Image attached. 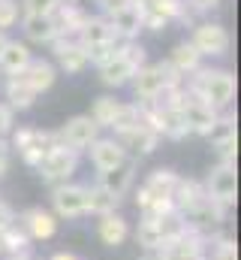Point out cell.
<instances>
[{
  "mask_svg": "<svg viewBox=\"0 0 241 260\" xmlns=\"http://www.w3.org/2000/svg\"><path fill=\"white\" fill-rule=\"evenodd\" d=\"M184 91L196 100H202L205 106L223 112V109H232V100H235V76L223 67H202L196 70L193 76L184 79Z\"/></svg>",
  "mask_w": 241,
  "mask_h": 260,
  "instance_id": "6da1fadb",
  "label": "cell"
},
{
  "mask_svg": "<svg viewBox=\"0 0 241 260\" xmlns=\"http://www.w3.org/2000/svg\"><path fill=\"white\" fill-rule=\"evenodd\" d=\"M178 85H184V76L169 61L139 67L130 79V91H133V100L139 106L142 103H157L166 88H178Z\"/></svg>",
  "mask_w": 241,
  "mask_h": 260,
  "instance_id": "7a4b0ae2",
  "label": "cell"
},
{
  "mask_svg": "<svg viewBox=\"0 0 241 260\" xmlns=\"http://www.w3.org/2000/svg\"><path fill=\"white\" fill-rule=\"evenodd\" d=\"M9 142L12 148L18 151V157L27 164V167H39V160L58 145V136L55 130H43V127H15L9 133Z\"/></svg>",
  "mask_w": 241,
  "mask_h": 260,
  "instance_id": "3957f363",
  "label": "cell"
},
{
  "mask_svg": "<svg viewBox=\"0 0 241 260\" xmlns=\"http://www.w3.org/2000/svg\"><path fill=\"white\" fill-rule=\"evenodd\" d=\"M202 188H205V197H208L211 203H217V206H223V209L229 212V209L235 206V200H238V167H232V164H217L214 170H208Z\"/></svg>",
  "mask_w": 241,
  "mask_h": 260,
  "instance_id": "277c9868",
  "label": "cell"
},
{
  "mask_svg": "<svg viewBox=\"0 0 241 260\" xmlns=\"http://www.w3.org/2000/svg\"><path fill=\"white\" fill-rule=\"evenodd\" d=\"M181 230H184V218H181L178 212H172V215H166V218H160V221H139V227H136V242L145 248V251H151V254H157L172 236H178Z\"/></svg>",
  "mask_w": 241,
  "mask_h": 260,
  "instance_id": "5b68a950",
  "label": "cell"
},
{
  "mask_svg": "<svg viewBox=\"0 0 241 260\" xmlns=\"http://www.w3.org/2000/svg\"><path fill=\"white\" fill-rule=\"evenodd\" d=\"M78 160H82V154L78 151H72V148H66V145H55L43 160H39V167H36V173L43 176V182H49L52 188L55 185H63V182H69L72 176H75V170H78Z\"/></svg>",
  "mask_w": 241,
  "mask_h": 260,
  "instance_id": "8992f818",
  "label": "cell"
},
{
  "mask_svg": "<svg viewBox=\"0 0 241 260\" xmlns=\"http://www.w3.org/2000/svg\"><path fill=\"white\" fill-rule=\"evenodd\" d=\"M190 43L202 58H223L232 46V37L220 21H199V24H193Z\"/></svg>",
  "mask_w": 241,
  "mask_h": 260,
  "instance_id": "52a82bcc",
  "label": "cell"
},
{
  "mask_svg": "<svg viewBox=\"0 0 241 260\" xmlns=\"http://www.w3.org/2000/svg\"><path fill=\"white\" fill-rule=\"evenodd\" d=\"M52 215L63 221H78L88 215V203H85V185L78 182H63L52 188Z\"/></svg>",
  "mask_w": 241,
  "mask_h": 260,
  "instance_id": "ba28073f",
  "label": "cell"
},
{
  "mask_svg": "<svg viewBox=\"0 0 241 260\" xmlns=\"http://www.w3.org/2000/svg\"><path fill=\"white\" fill-rule=\"evenodd\" d=\"M181 218H184V227H187V230H193V233H199V236L208 239V236H214V233L223 227L226 209L217 206V203H211V200L205 197V200H199L190 212H184Z\"/></svg>",
  "mask_w": 241,
  "mask_h": 260,
  "instance_id": "9c48e42d",
  "label": "cell"
},
{
  "mask_svg": "<svg viewBox=\"0 0 241 260\" xmlns=\"http://www.w3.org/2000/svg\"><path fill=\"white\" fill-rule=\"evenodd\" d=\"M205 254H208V239L187 227L157 251L160 260H205Z\"/></svg>",
  "mask_w": 241,
  "mask_h": 260,
  "instance_id": "30bf717a",
  "label": "cell"
},
{
  "mask_svg": "<svg viewBox=\"0 0 241 260\" xmlns=\"http://www.w3.org/2000/svg\"><path fill=\"white\" fill-rule=\"evenodd\" d=\"M55 136H58L60 145H66V148H72V151L85 154V151H88V145H91L97 136H103V133H100V127L94 124V118H91V115H72V118H69L60 130H55Z\"/></svg>",
  "mask_w": 241,
  "mask_h": 260,
  "instance_id": "8fae6325",
  "label": "cell"
},
{
  "mask_svg": "<svg viewBox=\"0 0 241 260\" xmlns=\"http://www.w3.org/2000/svg\"><path fill=\"white\" fill-rule=\"evenodd\" d=\"M88 160H91V167L97 170V173H106V170H115L120 167L124 160H130V154L124 151V145H120L115 136H97L91 145H88Z\"/></svg>",
  "mask_w": 241,
  "mask_h": 260,
  "instance_id": "7c38bea8",
  "label": "cell"
},
{
  "mask_svg": "<svg viewBox=\"0 0 241 260\" xmlns=\"http://www.w3.org/2000/svg\"><path fill=\"white\" fill-rule=\"evenodd\" d=\"M15 221H18L21 230L30 236V242H46V239H52V236L58 233V218L52 215V209H43V206L24 209Z\"/></svg>",
  "mask_w": 241,
  "mask_h": 260,
  "instance_id": "4fadbf2b",
  "label": "cell"
},
{
  "mask_svg": "<svg viewBox=\"0 0 241 260\" xmlns=\"http://www.w3.org/2000/svg\"><path fill=\"white\" fill-rule=\"evenodd\" d=\"M181 115H184V124L190 133H196V136H208L214 124H217V118H220V112L217 109H211V106H205L202 100H196V97H184V103H181Z\"/></svg>",
  "mask_w": 241,
  "mask_h": 260,
  "instance_id": "5bb4252c",
  "label": "cell"
},
{
  "mask_svg": "<svg viewBox=\"0 0 241 260\" xmlns=\"http://www.w3.org/2000/svg\"><path fill=\"white\" fill-rule=\"evenodd\" d=\"M136 170H139V160L130 157V160H124L115 170L100 173V176H97V185H100L103 191H109L115 200H124V197L133 191V185H136Z\"/></svg>",
  "mask_w": 241,
  "mask_h": 260,
  "instance_id": "9a60e30c",
  "label": "cell"
},
{
  "mask_svg": "<svg viewBox=\"0 0 241 260\" xmlns=\"http://www.w3.org/2000/svg\"><path fill=\"white\" fill-rule=\"evenodd\" d=\"M106 18H109V24H112V30H115L118 40H139V34H142V18H145V3H142V0H133V3H127L124 9L106 15Z\"/></svg>",
  "mask_w": 241,
  "mask_h": 260,
  "instance_id": "2e32d148",
  "label": "cell"
},
{
  "mask_svg": "<svg viewBox=\"0 0 241 260\" xmlns=\"http://www.w3.org/2000/svg\"><path fill=\"white\" fill-rule=\"evenodd\" d=\"M12 79H18L24 88H30V91L39 97L43 91H49V88L58 82V67L49 64V61H43V58H33L30 64L24 67L18 76H12Z\"/></svg>",
  "mask_w": 241,
  "mask_h": 260,
  "instance_id": "e0dca14e",
  "label": "cell"
},
{
  "mask_svg": "<svg viewBox=\"0 0 241 260\" xmlns=\"http://www.w3.org/2000/svg\"><path fill=\"white\" fill-rule=\"evenodd\" d=\"M52 21L58 27V40H75L88 21V12L78 3H60L58 9L52 12Z\"/></svg>",
  "mask_w": 241,
  "mask_h": 260,
  "instance_id": "ac0fdd59",
  "label": "cell"
},
{
  "mask_svg": "<svg viewBox=\"0 0 241 260\" xmlns=\"http://www.w3.org/2000/svg\"><path fill=\"white\" fill-rule=\"evenodd\" d=\"M55 49V61L66 76H75L88 67V49L78 43V40H55L52 43Z\"/></svg>",
  "mask_w": 241,
  "mask_h": 260,
  "instance_id": "d6986e66",
  "label": "cell"
},
{
  "mask_svg": "<svg viewBox=\"0 0 241 260\" xmlns=\"http://www.w3.org/2000/svg\"><path fill=\"white\" fill-rule=\"evenodd\" d=\"M97 239L106 248H120L130 239V221L120 212H109V215L97 218Z\"/></svg>",
  "mask_w": 241,
  "mask_h": 260,
  "instance_id": "ffe728a7",
  "label": "cell"
},
{
  "mask_svg": "<svg viewBox=\"0 0 241 260\" xmlns=\"http://www.w3.org/2000/svg\"><path fill=\"white\" fill-rule=\"evenodd\" d=\"M118 142L124 145V151H127L133 160H142V157H148V154H154V151H157V145H160V136H157L151 127L139 124L136 130H130V133L118 136Z\"/></svg>",
  "mask_w": 241,
  "mask_h": 260,
  "instance_id": "44dd1931",
  "label": "cell"
},
{
  "mask_svg": "<svg viewBox=\"0 0 241 260\" xmlns=\"http://www.w3.org/2000/svg\"><path fill=\"white\" fill-rule=\"evenodd\" d=\"M21 30H24V40L36 46H52L58 40V27L52 15H21Z\"/></svg>",
  "mask_w": 241,
  "mask_h": 260,
  "instance_id": "7402d4cb",
  "label": "cell"
},
{
  "mask_svg": "<svg viewBox=\"0 0 241 260\" xmlns=\"http://www.w3.org/2000/svg\"><path fill=\"white\" fill-rule=\"evenodd\" d=\"M33 61V52L27 49V43H21V40H9L6 43V49H3V55H0V73L6 76V79H12V76H18L24 67Z\"/></svg>",
  "mask_w": 241,
  "mask_h": 260,
  "instance_id": "603a6c76",
  "label": "cell"
},
{
  "mask_svg": "<svg viewBox=\"0 0 241 260\" xmlns=\"http://www.w3.org/2000/svg\"><path fill=\"white\" fill-rule=\"evenodd\" d=\"M75 40H78L85 49H91V46L112 43V40H118V37H115V30H112V24H109V18H106V15H88V21H85L82 34H78Z\"/></svg>",
  "mask_w": 241,
  "mask_h": 260,
  "instance_id": "cb8c5ba5",
  "label": "cell"
},
{
  "mask_svg": "<svg viewBox=\"0 0 241 260\" xmlns=\"http://www.w3.org/2000/svg\"><path fill=\"white\" fill-rule=\"evenodd\" d=\"M199 200H205V188H202V182H196V179H184V176H181L178 185H175V194H172V206H175V212H178V215L190 212Z\"/></svg>",
  "mask_w": 241,
  "mask_h": 260,
  "instance_id": "d4e9b609",
  "label": "cell"
},
{
  "mask_svg": "<svg viewBox=\"0 0 241 260\" xmlns=\"http://www.w3.org/2000/svg\"><path fill=\"white\" fill-rule=\"evenodd\" d=\"M202 61H205V58H202V55L193 49V43H190V40L178 43V46L172 49V55H169V64L175 67L184 79H187V76H193L196 70H202V67H205Z\"/></svg>",
  "mask_w": 241,
  "mask_h": 260,
  "instance_id": "484cf974",
  "label": "cell"
},
{
  "mask_svg": "<svg viewBox=\"0 0 241 260\" xmlns=\"http://www.w3.org/2000/svg\"><path fill=\"white\" fill-rule=\"evenodd\" d=\"M85 203H88V215H97V218H103L109 212H118V206H120V200H115L109 191H103L97 182L85 185Z\"/></svg>",
  "mask_w": 241,
  "mask_h": 260,
  "instance_id": "4316f807",
  "label": "cell"
},
{
  "mask_svg": "<svg viewBox=\"0 0 241 260\" xmlns=\"http://www.w3.org/2000/svg\"><path fill=\"white\" fill-rule=\"evenodd\" d=\"M145 6L157 15H163L169 24L172 21H181V24H193V12L187 9L184 0H145Z\"/></svg>",
  "mask_w": 241,
  "mask_h": 260,
  "instance_id": "83f0119b",
  "label": "cell"
},
{
  "mask_svg": "<svg viewBox=\"0 0 241 260\" xmlns=\"http://www.w3.org/2000/svg\"><path fill=\"white\" fill-rule=\"evenodd\" d=\"M3 97H6V106H9L12 112H27V109L36 103V94H33L30 88H24L18 79H6Z\"/></svg>",
  "mask_w": 241,
  "mask_h": 260,
  "instance_id": "f1b7e54d",
  "label": "cell"
},
{
  "mask_svg": "<svg viewBox=\"0 0 241 260\" xmlns=\"http://www.w3.org/2000/svg\"><path fill=\"white\" fill-rule=\"evenodd\" d=\"M133 73H136V70H133V67H130V64H127V61L118 55L112 64L100 67V82H103L106 88H115V91H118V88H127V85H130Z\"/></svg>",
  "mask_w": 241,
  "mask_h": 260,
  "instance_id": "f546056e",
  "label": "cell"
},
{
  "mask_svg": "<svg viewBox=\"0 0 241 260\" xmlns=\"http://www.w3.org/2000/svg\"><path fill=\"white\" fill-rule=\"evenodd\" d=\"M120 103L124 100H115V97H109V94H103V97H97L94 100V106H91V118H94V124L100 130H109L112 127V121H115V115H118Z\"/></svg>",
  "mask_w": 241,
  "mask_h": 260,
  "instance_id": "4dcf8cb0",
  "label": "cell"
},
{
  "mask_svg": "<svg viewBox=\"0 0 241 260\" xmlns=\"http://www.w3.org/2000/svg\"><path fill=\"white\" fill-rule=\"evenodd\" d=\"M205 260H238V245H235V239L229 236V233H214V236H208V254Z\"/></svg>",
  "mask_w": 241,
  "mask_h": 260,
  "instance_id": "1f68e13d",
  "label": "cell"
},
{
  "mask_svg": "<svg viewBox=\"0 0 241 260\" xmlns=\"http://www.w3.org/2000/svg\"><path fill=\"white\" fill-rule=\"evenodd\" d=\"M27 248H30V236L21 230L18 221L9 224V227H3V257H9V254H27Z\"/></svg>",
  "mask_w": 241,
  "mask_h": 260,
  "instance_id": "d6a6232c",
  "label": "cell"
},
{
  "mask_svg": "<svg viewBox=\"0 0 241 260\" xmlns=\"http://www.w3.org/2000/svg\"><path fill=\"white\" fill-rule=\"evenodd\" d=\"M142 124V118H139V106L136 103H120L118 115H115V121H112V136L118 139V136H124V133H130V130H136Z\"/></svg>",
  "mask_w": 241,
  "mask_h": 260,
  "instance_id": "836d02e7",
  "label": "cell"
},
{
  "mask_svg": "<svg viewBox=\"0 0 241 260\" xmlns=\"http://www.w3.org/2000/svg\"><path fill=\"white\" fill-rule=\"evenodd\" d=\"M120 55V40H112V43H103V46H91L88 49V64H94L97 70L106 64H112Z\"/></svg>",
  "mask_w": 241,
  "mask_h": 260,
  "instance_id": "e575fe53",
  "label": "cell"
},
{
  "mask_svg": "<svg viewBox=\"0 0 241 260\" xmlns=\"http://www.w3.org/2000/svg\"><path fill=\"white\" fill-rule=\"evenodd\" d=\"M120 58L133 67V70L148 64V52H145V46L139 40H120Z\"/></svg>",
  "mask_w": 241,
  "mask_h": 260,
  "instance_id": "d590c367",
  "label": "cell"
},
{
  "mask_svg": "<svg viewBox=\"0 0 241 260\" xmlns=\"http://www.w3.org/2000/svg\"><path fill=\"white\" fill-rule=\"evenodd\" d=\"M211 148L217 154V164H232L235 167V160H238V136L217 139V142H211Z\"/></svg>",
  "mask_w": 241,
  "mask_h": 260,
  "instance_id": "8d00e7d4",
  "label": "cell"
},
{
  "mask_svg": "<svg viewBox=\"0 0 241 260\" xmlns=\"http://www.w3.org/2000/svg\"><path fill=\"white\" fill-rule=\"evenodd\" d=\"M21 18V6L18 0H0V30L6 34L9 27H15Z\"/></svg>",
  "mask_w": 241,
  "mask_h": 260,
  "instance_id": "74e56055",
  "label": "cell"
},
{
  "mask_svg": "<svg viewBox=\"0 0 241 260\" xmlns=\"http://www.w3.org/2000/svg\"><path fill=\"white\" fill-rule=\"evenodd\" d=\"M63 0H21V15H52Z\"/></svg>",
  "mask_w": 241,
  "mask_h": 260,
  "instance_id": "f35d334b",
  "label": "cell"
},
{
  "mask_svg": "<svg viewBox=\"0 0 241 260\" xmlns=\"http://www.w3.org/2000/svg\"><path fill=\"white\" fill-rule=\"evenodd\" d=\"M12 130H15V112L6 103H0V139H6Z\"/></svg>",
  "mask_w": 241,
  "mask_h": 260,
  "instance_id": "ab89813d",
  "label": "cell"
},
{
  "mask_svg": "<svg viewBox=\"0 0 241 260\" xmlns=\"http://www.w3.org/2000/svg\"><path fill=\"white\" fill-rule=\"evenodd\" d=\"M184 3H187V9L193 15H202V12H211V9L220 6V0H184Z\"/></svg>",
  "mask_w": 241,
  "mask_h": 260,
  "instance_id": "60d3db41",
  "label": "cell"
},
{
  "mask_svg": "<svg viewBox=\"0 0 241 260\" xmlns=\"http://www.w3.org/2000/svg\"><path fill=\"white\" fill-rule=\"evenodd\" d=\"M97 3H100L103 15H112V12H118V9H124L127 3H133V0H97Z\"/></svg>",
  "mask_w": 241,
  "mask_h": 260,
  "instance_id": "b9f144b4",
  "label": "cell"
},
{
  "mask_svg": "<svg viewBox=\"0 0 241 260\" xmlns=\"http://www.w3.org/2000/svg\"><path fill=\"white\" fill-rule=\"evenodd\" d=\"M9 170V145H6V139H0V176Z\"/></svg>",
  "mask_w": 241,
  "mask_h": 260,
  "instance_id": "7bdbcfd3",
  "label": "cell"
},
{
  "mask_svg": "<svg viewBox=\"0 0 241 260\" xmlns=\"http://www.w3.org/2000/svg\"><path fill=\"white\" fill-rule=\"evenodd\" d=\"M49 260H82V257H75L72 251H58V254H52Z\"/></svg>",
  "mask_w": 241,
  "mask_h": 260,
  "instance_id": "ee69618b",
  "label": "cell"
},
{
  "mask_svg": "<svg viewBox=\"0 0 241 260\" xmlns=\"http://www.w3.org/2000/svg\"><path fill=\"white\" fill-rule=\"evenodd\" d=\"M3 260H33L30 254H9V257H3Z\"/></svg>",
  "mask_w": 241,
  "mask_h": 260,
  "instance_id": "f6af8a7d",
  "label": "cell"
},
{
  "mask_svg": "<svg viewBox=\"0 0 241 260\" xmlns=\"http://www.w3.org/2000/svg\"><path fill=\"white\" fill-rule=\"evenodd\" d=\"M6 43H9V37H6V34L0 30V55H3V49H6Z\"/></svg>",
  "mask_w": 241,
  "mask_h": 260,
  "instance_id": "bcb514c9",
  "label": "cell"
},
{
  "mask_svg": "<svg viewBox=\"0 0 241 260\" xmlns=\"http://www.w3.org/2000/svg\"><path fill=\"white\" fill-rule=\"evenodd\" d=\"M139 260H160V257H157V254H151V251H145V254H142Z\"/></svg>",
  "mask_w": 241,
  "mask_h": 260,
  "instance_id": "7dc6e473",
  "label": "cell"
},
{
  "mask_svg": "<svg viewBox=\"0 0 241 260\" xmlns=\"http://www.w3.org/2000/svg\"><path fill=\"white\" fill-rule=\"evenodd\" d=\"M0 257H3V230H0Z\"/></svg>",
  "mask_w": 241,
  "mask_h": 260,
  "instance_id": "c3c4849f",
  "label": "cell"
},
{
  "mask_svg": "<svg viewBox=\"0 0 241 260\" xmlns=\"http://www.w3.org/2000/svg\"><path fill=\"white\" fill-rule=\"evenodd\" d=\"M63 3H78V0H63Z\"/></svg>",
  "mask_w": 241,
  "mask_h": 260,
  "instance_id": "681fc988",
  "label": "cell"
},
{
  "mask_svg": "<svg viewBox=\"0 0 241 260\" xmlns=\"http://www.w3.org/2000/svg\"><path fill=\"white\" fill-rule=\"evenodd\" d=\"M0 203H3V197H0Z\"/></svg>",
  "mask_w": 241,
  "mask_h": 260,
  "instance_id": "f907efd6",
  "label": "cell"
}]
</instances>
